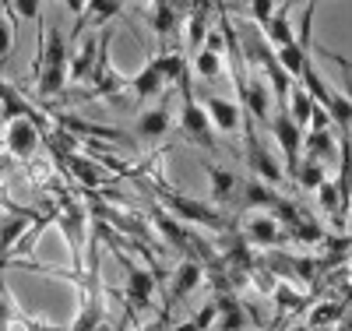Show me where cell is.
<instances>
[{
    "label": "cell",
    "instance_id": "6da1fadb",
    "mask_svg": "<svg viewBox=\"0 0 352 331\" xmlns=\"http://www.w3.org/2000/svg\"><path fill=\"white\" fill-rule=\"evenodd\" d=\"M64 28H50L46 39H43V60H39V78H36V92L39 99H53L64 92L67 85V64H71V50H67Z\"/></svg>",
    "mask_w": 352,
    "mask_h": 331
},
{
    "label": "cell",
    "instance_id": "7a4b0ae2",
    "mask_svg": "<svg viewBox=\"0 0 352 331\" xmlns=\"http://www.w3.org/2000/svg\"><path fill=\"white\" fill-rule=\"evenodd\" d=\"M180 92H184V109H180V131L187 141L201 145V148H212L215 152V134H212V116L204 113L194 99V88H190V74L184 71L180 78Z\"/></svg>",
    "mask_w": 352,
    "mask_h": 331
},
{
    "label": "cell",
    "instance_id": "3957f363",
    "mask_svg": "<svg viewBox=\"0 0 352 331\" xmlns=\"http://www.w3.org/2000/svg\"><path fill=\"white\" fill-rule=\"evenodd\" d=\"M155 197H159V201L169 208V212H173L176 219H187V222H194V226H208V229H226V219L215 212V208L201 204L197 197L176 194V191H169V187H159V184H155Z\"/></svg>",
    "mask_w": 352,
    "mask_h": 331
},
{
    "label": "cell",
    "instance_id": "277c9868",
    "mask_svg": "<svg viewBox=\"0 0 352 331\" xmlns=\"http://www.w3.org/2000/svg\"><path fill=\"white\" fill-rule=\"evenodd\" d=\"M109 39H113V32L99 36V56H96L92 74H88V81H92V96H116L120 88H127V78L109 64Z\"/></svg>",
    "mask_w": 352,
    "mask_h": 331
},
{
    "label": "cell",
    "instance_id": "5b68a950",
    "mask_svg": "<svg viewBox=\"0 0 352 331\" xmlns=\"http://www.w3.org/2000/svg\"><path fill=\"white\" fill-rule=\"evenodd\" d=\"M120 264L127 268V307L131 310H152L155 303V275L148 272V268L134 264L131 257H120Z\"/></svg>",
    "mask_w": 352,
    "mask_h": 331
},
{
    "label": "cell",
    "instance_id": "8992f818",
    "mask_svg": "<svg viewBox=\"0 0 352 331\" xmlns=\"http://www.w3.org/2000/svg\"><path fill=\"white\" fill-rule=\"evenodd\" d=\"M56 222H60L67 244H71L74 268L81 272V268H85V264H81V257H85V236H88V215H85V208L64 197V208H60V215H56Z\"/></svg>",
    "mask_w": 352,
    "mask_h": 331
},
{
    "label": "cell",
    "instance_id": "52a82bcc",
    "mask_svg": "<svg viewBox=\"0 0 352 331\" xmlns=\"http://www.w3.org/2000/svg\"><path fill=\"white\" fill-rule=\"evenodd\" d=\"M272 131H275V141L282 145V152H285L289 173H296L300 162H303V127L289 116V109H278L275 120H272Z\"/></svg>",
    "mask_w": 352,
    "mask_h": 331
},
{
    "label": "cell",
    "instance_id": "ba28073f",
    "mask_svg": "<svg viewBox=\"0 0 352 331\" xmlns=\"http://www.w3.org/2000/svg\"><path fill=\"white\" fill-rule=\"evenodd\" d=\"M39 141H43V127L36 124V120H28V116L8 120V141H4V148L14 159H32Z\"/></svg>",
    "mask_w": 352,
    "mask_h": 331
},
{
    "label": "cell",
    "instance_id": "9c48e42d",
    "mask_svg": "<svg viewBox=\"0 0 352 331\" xmlns=\"http://www.w3.org/2000/svg\"><path fill=\"white\" fill-rule=\"evenodd\" d=\"M152 219H155V229L169 239V244L176 247V250H180V254H187V257H194V254H204V257H208V247H204L201 244V239L197 236H190L180 222H173L166 212H162V208H152Z\"/></svg>",
    "mask_w": 352,
    "mask_h": 331
},
{
    "label": "cell",
    "instance_id": "30bf717a",
    "mask_svg": "<svg viewBox=\"0 0 352 331\" xmlns=\"http://www.w3.org/2000/svg\"><path fill=\"white\" fill-rule=\"evenodd\" d=\"M247 166H250V173L254 176H261V180H268V184H278L282 180V169H278V162L264 152V148L257 145V134H254V127H247Z\"/></svg>",
    "mask_w": 352,
    "mask_h": 331
},
{
    "label": "cell",
    "instance_id": "8fae6325",
    "mask_svg": "<svg viewBox=\"0 0 352 331\" xmlns=\"http://www.w3.org/2000/svg\"><path fill=\"white\" fill-rule=\"evenodd\" d=\"M120 11H124V0H88V8H85V14L78 18V25H74V32H71V36H81L88 25L99 28V25L113 21Z\"/></svg>",
    "mask_w": 352,
    "mask_h": 331
},
{
    "label": "cell",
    "instance_id": "7c38bea8",
    "mask_svg": "<svg viewBox=\"0 0 352 331\" xmlns=\"http://www.w3.org/2000/svg\"><path fill=\"white\" fill-rule=\"evenodd\" d=\"M204 106H208L212 127H219V131H226V134H236V131H240L243 109H236L229 99H222V96H204Z\"/></svg>",
    "mask_w": 352,
    "mask_h": 331
},
{
    "label": "cell",
    "instance_id": "4fadbf2b",
    "mask_svg": "<svg viewBox=\"0 0 352 331\" xmlns=\"http://www.w3.org/2000/svg\"><path fill=\"white\" fill-rule=\"evenodd\" d=\"M243 236H247V244H250V247H278L282 239H285L278 219H268V215L250 219L247 229H243Z\"/></svg>",
    "mask_w": 352,
    "mask_h": 331
},
{
    "label": "cell",
    "instance_id": "5bb4252c",
    "mask_svg": "<svg viewBox=\"0 0 352 331\" xmlns=\"http://www.w3.org/2000/svg\"><path fill=\"white\" fill-rule=\"evenodd\" d=\"M201 282H204V268H201V261H197V257H187L180 268H176V275H173L169 299H187Z\"/></svg>",
    "mask_w": 352,
    "mask_h": 331
},
{
    "label": "cell",
    "instance_id": "9a60e30c",
    "mask_svg": "<svg viewBox=\"0 0 352 331\" xmlns=\"http://www.w3.org/2000/svg\"><path fill=\"white\" fill-rule=\"evenodd\" d=\"M96 56H99V36H85L81 50L67 64V81H88V74H92V67H96Z\"/></svg>",
    "mask_w": 352,
    "mask_h": 331
},
{
    "label": "cell",
    "instance_id": "2e32d148",
    "mask_svg": "<svg viewBox=\"0 0 352 331\" xmlns=\"http://www.w3.org/2000/svg\"><path fill=\"white\" fill-rule=\"evenodd\" d=\"M127 88L134 92V99H148V96H159L162 88H166V78H162V71H159V64L152 60V64H144L131 81H127Z\"/></svg>",
    "mask_w": 352,
    "mask_h": 331
},
{
    "label": "cell",
    "instance_id": "e0dca14e",
    "mask_svg": "<svg viewBox=\"0 0 352 331\" xmlns=\"http://www.w3.org/2000/svg\"><path fill=\"white\" fill-rule=\"evenodd\" d=\"M278 197H282V194L275 191V184H268V180H261V176L247 180L243 191H240V201H243L247 208H275Z\"/></svg>",
    "mask_w": 352,
    "mask_h": 331
},
{
    "label": "cell",
    "instance_id": "ac0fdd59",
    "mask_svg": "<svg viewBox=\"0 0 352 331\" xmlns=\"http://www.w3.org/2000/svg\"><path fill=\"white\" fill-rule=\"evenodd\" d=\"M166 131H169V106L166 103L138 116V138L141 141H159V138H166Z\"/></svg>",
    "mask_w": 352,
    "mask_h": 331
},
{
    "label": "cell",
    "instance_id": "d6986e66",
    "mask_svg": "<svg viewBox=\"0 0 352 331\" xmlns=\"http://www.w3.org/2000/svg\"><path fill=\"white\" fill-rule=\"evenodd\" d=\"M201 166H204V173L212 176V197H215V204H229L232 197L240 194V184H236V176H232L229 169L212 166V162H201Z\"/></svg>",
    "mask_w": 352,
    "mask_h": 331
},
{
    "label": "cell",
    "instance_id": "ffe728a7",
    "mask_svg": "<svg viewBox=\"0 0 352 331\" xmlns=\"http://www.w3.org/2000/svg\"><path fill=\"white\" fill-rule=\"evenodd\" d=\"M303 156H310L317 162H331L335 159V138L328 134V127H310L303 134Z\"/></svg>",
    "mask_w": 352,
    "mask_h": 331
},
{
    "label": "cell",
    "instance_id": "44dd1931",
    "mask_svg": "<svg viewBox=\"0 0 352 331\" xmlns=\"http://www.w3.org/2000/svg\"><path fill=\"white\" fill-rule=\"evenodd\" d=\"M285 109H289V116L296 120L300 127H310V113H314V96H310L307 88H303V81L289 88V99H285Z\"/></svg>",
    "mask_w": 352,
    "mask_h": 331
},
{
    "label": "cell",
    "instance_id": "7402d4cb",
    "mask_svg": "<svg viewBox=\"0 0 352 331\" xmlns=\"http://www.w3.org/2000/svg\"><path fill=\"white\" fill-rule=\"evenodd\" d=\"M264 39H268V43H272L275 50L296 39V32H292V28H289V4H278V8H275L272 21L264 25Z\"/></svg>",
    "mask_w": 352,
    "mask_h": 331
},
{
    "label": "cell",
    "instance_id": "603a6c76",
    "mask_svg": "<svg viewBox=\"0 0 352 331\" xmlns=\"http://www.w3.org/2000/svg\"><path fill=\"white\" fill-rule=\"evenodd\" d=\"M28 222H32V212H14V219L0 222V254L14 250V244L21 239V233L28 229Z\"/></svg>",
    "mask_w": 352,
    "mask_h": 331
},
{
    "label": "cell",
    "instance_id": "cb8c5ba5",
    "mask_svg": "<svg viewBox=\"0 0 352 331\" xmlns=\"http://www.w3.org/2000/svg\"><path fill=\"white\" fill-rule=\"evenodd\" d=\"M296 176V184L303 187V191H317L320 184H324V162H317V159H310V156H303V162H300V169L292 173Z\"/></svg>",
    "mask_w": 352,
    "mask_h": 331
},
{
    "label": "cell",
    "instance_id": "d4e9b609",
    "mask_svg": "<svg viewBox=\"0 0 352 331\" xmlns=\"http://www.w3.org/2000/svg\"><path fill=\"white\" fill-rule=\"evenodd\" d=\"M0 4H4V14L11 25H18V18H28V21L43 18V0H0Z\"/></svg>",
    "mask_w": 352,
    "mask_h": 331
},
{
    "label": "cell",
    "instance_id": "484cf974",
    "mask_svg": "<svg viewBox=\"0 0 352 331\" xmlns=\"http://www.w3.org/2000/svg\"><path fill=\"white\" fill-rule=\"evenodd\" d=\"M215 324H219V328H247L250 321H247L243 307H240L232 296H219V321H215Z\"/></svg>",
    "mask_w": 352,
    "mask_h": 331
},
{
    "label": "cell",
    "instance_id": "4316f807",
    "mask_svg": "<svg viewBox=\"0 0 352 331\" xmlns=\"http://www.w3.org/2000/svg\"><path fill=\"white\" fill-rule=\"evenodd\" d=\"M155 64H159L166 85H176V81L184 78V71H187V60H184L180 50H176V53H159V56H155Z\"/></svg>",
    "mask_w": 352,
    "mask_h": 331
},
{
    "label": "cell",
    "instance_id": "83f0119b",
    "mask_svg": "<svg viewBox=\"0 0 352 331\" xmlns=\"http://www.w3.org/2000/svg\"><path fill=\"white\" fill-rule=\"evenodd\" d=\"M194 74L197 78H204V81H215L219 74H222V60H219V53H212V50H197V56H194Z\"/></svg>",
    "mask_w": 352,
    "mask_h": 331
},
{
    "label": "cell",
    "instance_id": "f1b7e54d",
    "mask_svg": "<svg viewBox=\"0 0 352 331\" xmlns=\"http://www.w3.org/2000/svg\"><path fill=\"white\" fill-rule=\"evenodd\" d=\"M314 11H317V0H307L303 18H300V36H296V43L307 56H314Z\"/></svg>",
    "mask_w": 352,
    "mask_h": 331
},
{
    "label": "cell",
    "instance_id": "f546056e",
    "mask_svg": "<svg viewBox=\"0 0 352 331\" xmlns=\"http://www.w3.org/2000/svg\"><path fill=\"white\" fill-rule=\"evenodd\" d=\"M289 236H292V239H300V244H307V247H317V244H324V239H328L324 229H320L317 222H310V219H300L296 226L289 229Z\"/></svg>",
    "mask_w": 352,
    "mask_h": 331
},
{
    "label": "cell",
    "instance_id": "4dcf8cb0",
    "mask_svg": "<svg viewBox=\"0 0 352 331\" xmlns=\"http://www.w3.org/2000/svg\"><path fill=\"white\" fill-rule=\"evenodd\" d=\"M67 162H71V173L81 180L85 187H99V184H102V173H99V166H92L88 159H81V156H74V152H71V159H67Z\"/></svg>",
    "mask_w": 352,
    "mask_h": 331
},
{
    "label": "cell",
    "instance_id": "1f68e13d",
    "mask_svg": "<svg viewBox=\"0 0 352 331\" xmlns=\"http://www.w3.org/2000/svg\"><path fill=\"white\" fill-rule=\"evenodd\" d=\"M152 28L159 36H173V28H176V11L166 4V0H159L155 4V18H152Z\"/></svg>",
    "mask_w": 352,
    "mask_h": 331
},
{
    "label": "cell",
    "instance_id": "d6a6232c",
    "mask_svg": "<svg viewBox=\"0 0 352 331\" xmlns=\"http://www.w3.org/2000/svg\"><path fill=\"white\" fill-rule=\"evenodd\" d=\"M345 314V303H324V307H317V310H310V317H307V324L310 328H324V324H331L335 317H342Z\"/></svg>",
    "mask_w": 352,
    "mask_h": 331
},
{
    "label": "cell",
    "instance_id": "836d02e7",
    "mask_svg": "<svg viewBox=\"0 0 352 331\" xmlns=\"http://www.w3.org/2000/svg\"><path fill=\"white\" fill-rule=\"evenodd\" d=\"M11 36H14V25L8 21V14H4V4H0V74H4L8 53H11Z\"/></svg>",
    "mask_w": 352,
    "mask_h": 331
},
{
    "label": "cell",
    "instance_id": "e575fe53",
    "mask_svg": "<svg viewBox=\"0 0 352 331\" xmlns=\"http://www.w3.org/2000/svg\"><path fill=\"white\" fill-rule=\"evenodd\" d=\"M272 296H275V303H278V317H285V310L303 307V296H300V292H292V289H285V286H278Z\"/></svg>",
    "mask_w": 352,
    "mask_h": 331
},
{
    "label": "cell",
    "instance_id": "d590c367",
    "mask_svg": "<svg viewBox=\"0 0 352 331\" xmlns=\"http://www.w3.org/2000/svg\"><path fill=\"white\" fill-rule=\"evenodd\" d=\"M275 0H250V14H254V21L264 28V25H268L272 21V14H275Z\"/></svg>",
    "mask_w": 352,
    "mask_h": 331
},
{
    "label": "cell",
    "instance_id": "8d00e7d4",
    "mask_svg": "<svg viewBox=\"0 0 352 331\" xmlns=\"http://www.w3.org/2000/svg\"><path fill=\"white\" fill-rule=\"evenodd\" d=\"M215 321H219V299H212V303H204V307L190 317V324H194V328H212Z\"/></svg>",
    "mask_w": 352,
    "mask_h": 331
},
{
    "label": "cell",
    "instance_id": "74e56055",
    "mask_svg": "<svg viewBox=\"0 0 352 331\" xmlns=\"http://www.w3.org/2000/svg\"><path fill=\"white\" fill-rule=\"evenodd\" d=\"M317 53L324 56V60H331V64H338L342 71H352V60H345L342 53H335V50H324V46H317Z\"/></svg>",
    "mask_w": 352,
    "mask_h": 331
},
{
    "label": "cell",
    "instance_id": "f35d334b",
    "mask_svg": "<svg viewBox=\"0 0 352 331\" xmlns=\"http://www.w3.org/2000/svg\"><path fill=\"white\" fill-rule=\"evenodd\" d=\"M204 50L222 53V32H208V36H204Z\"/></svg>",
    "mask_w": 352,
    "mask_h": 331
},
{
    "label": "cell",
    "instance_id": "ab89813d",
    "mask_svg": "<svg viewBox=\"0 0 352 331\" xmlns=\"http://www.w3.org/2000/svg\"><path fill=\"white\" fill-rule=\"evenodd\" d=\"M11 166H14V156L4 148V152H0V180H4V176L11 173Z\"/></svg>",
    "mask_w": 352,
    "mask_h": 331
},
{
    "label": "cell",
    "instance_id": "60d3db41",
    "mask_svg": "<svg viewBox=\"0 0 352 331\" xmlns=\"http://www.w3.org/2000/svg\"><path fill=\"white\" fill-rule=\"evenodd\" d=\"M67 8H71V14H85V8H88V0H67Z\"/></svg>",
    "mask_w": 352,
    "mask_h": 331
},
{
    "label": "cell",
    "instance_id": "b9f144b4",
    "mask_svg": "<svg viewBox=\"0 0 352 331\" xmlns=\"http://www.w3.org/2000/svg\"><path fill=\"white\" fill-rule=\"evenodd\" d=\"M349 233H352V208H349Z\"/></svg>",
    "mask_w": 352,
    "mask_h": 331
},
{
    "label": "cell",
    "instance_id": "7bdbcfd3",
    "mask_svg": "<svg viewBox=\"0 0 352 331\" xmlns=\"http://www.w3.org/2000/svg\"><path fill=\"white\" fill-rule=\"evenodd\" d=\"M0 127H4V116H0Z\"/></svg>",
    "mask_w": 352,
    "mask_h": 331
}]
</instances>
